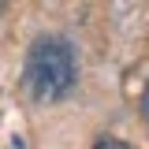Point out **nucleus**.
Segmentation results:
<instances>
[{
    "label": "nucleus",
    "mask_w": 149,
    "mask_h": 149,
    "mask_svg": "<svg viewBox=\"0 0 149 149\" xmlns=\"http://www.w3.org/2000/svg\"><path fill=\"white\" fill-rule=\"evenodd\" d=\"M142 112H146V119H149V86H146V93H142Z\"/></svg>",
    "instance_id": "3"
},
{
    "label": "nucleus",
    "mask_w": 149,
    "mask_h": 149,
    "mask_svg": "<svg viewBox=\"0 0 149 149\" xmlns=\"http://www.w3.org/2000/svg\"><path fill=\"white\" fill-rule=\"evenodd\" d=\"M78 74L74 49L63 37H37L30 56H26V90L34 101L52 104L60 97H67Z\"/></svg>",
    "instance_id": "1"
},
{
    "label": "nucleus",
    "mask_w": 149,
    "mask_h": 149,
    "mask_svg": "<svg viewBox=\"0 0 149 149\" xmlns=\"http://www.w3.org/2000/svg\"><path fill=\"white\" fill-rule=\"evenodd\" d=\"M93 149H130L127 142H119V138H104V142H97Z\"/></svg>",
    "instance_id": "2"
}]
</instances>
